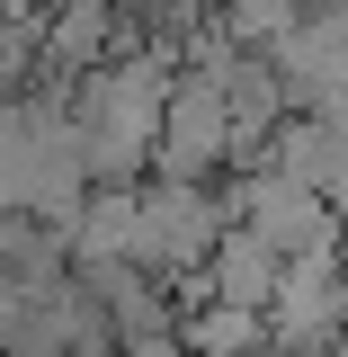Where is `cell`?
<instances>
[{
  "instance_id": "1",
  "label": "cell",
  "mask_w": 348,
  "mask_h": 357,
  "mask_svg": "<svg viewBox=\"0 0 348 357\" xmlns=\"http://www.w3.org/2000/svg\"><path fill=\"white\" fill-rule=\"evenodd\" d=\"M170 54H116L81 81V134H89V170L98 178H143L161 161V116H170Z\"/></svg>"
},
{
  "instance_id": "2",
  "label": "cell",
  "mask_w": 348,
  "mask_h": 357,
  "mask_svg": "<svg viewBox=\"0 0 348 357\" xmlns=\"http://www.w3.org/2000/svg\"><path fill=\"white\" fill-rule=\"evenodd\" d=\"M223 197H232V223L268 232L286 259H331V250H348V215L331 206V188H312V178H295V170H277V161L232 170V178H223Z\"/></svg>"
},
{
  "instance_id": "3",
  "label": "cell",
  "mask_w": 348,
  "mask_h": 357,
  "mask_svg": "<svg viewBox=\"0 0 348 357\" xmlns=\"http://www.w3.org/2000/svg\"><path fill=\"white\" fill-rule=\"evenodd\" d=\"M223 232H232V197L215 178H161V170L143 178V241H134V259L152 277H197Z\"/></svg>"
},
{
  "instance_id": "4",
  "label": "cell",
  "mask_w": 348,
  "mask_h": 357,
  "mask_svg": "<svg viewBox=\"0 0 348 357\" xmlns=\"http://www.w3.org/2000/svg\"><path fill=\"white\" fill-rule=\"evenodd\" d=\"M250 54V45H241ZM232 54V63H241ZM232 63H179L170 81V116H161V178H232V89L223 72Z\"/></svg>"
},
{
  "instance_id": "5",
  "label": "cell",
  "mask_w": 348,
  "mask_h": 357,
  "mask_svg": "<svg viewBox=\"0 0 348 357\" xmlns=\"http://www.w3.org/2000/svg\"><path fill=\"white\" fill-rule=\"evenodd\" d=\"M348 340V250L331 259H286L268 295V357H312Z\"/></svg>"
},
{
  "instance_id": "6",
  "label": "cell",
  "mask_w": 348,
  "mask_h": 357,
  "mask_svg": "<svg viewBox=\"0 0 348 357\" xmlns=\"http://www.w3.org/2000/svg\"><path fill=\"white\" fill-rule=\"evenodd\" d=\"M277 277H286V250L268 241V232H250V223H232L215 241V259L197 268V277H170L179 286V304H250V312H268V295H277Z\"/></svg>"
},
{
  "instance_id": "7",
  "label": "cell",
  "mask_w": 348,
  "mask_h": 357,
  "mask_svg": "<svg viewBox=\"0 0 348 357\" xmlns=\"http://www.w3.org/2000/svg\"><path fill=\"white\" fill-rule=\"evenodd\" d=\"M98 63H116V0H45V63H36V81L81 89Z\"/></svg>"
},
{
  "instance_id": "8",
  "label": "cell",
  "mask_w": 348,
  "mask_h": 357,
  "mask_svg": "<svg viewBox=\"0 0 348 357\" xmlns=\"http://www.w3.org/2000/svg\"><path fill=\"white\" fill-rule=\"evenodd\" d=\"M134 241H143V178H98L81 223H72V268H116L134 259Z\"/></svg>"
},
{
  "instance_id": "9",
  "label": "cell",
  "mask_w": 348,
  "mask_h": 357,
  "mask_svg": "<svg viewBox=\"0 0 348 357\" xmlns=\"http://www.w3.org/2000/svg\"><path fill=\"white\" fill-rule=\"evenodd\" d=\"M188 357H268V312H250V304H188Z\"/></svg>"
},
{
  "instance_id": "10",
  "label": "cell",
  "mask_w": 348,
  "mask_h": 357,
  "mask_svg": "<svg viewBox=\"0 0 348 357\" xmlns=\"http://www.w3.org/2000/svg\"><path fill=\"white\" fill-rule=\"evenodd\" d=\"M215 9H223V27L250 45V54H268L277 36H295V27H304L312 0H215Z\"/></svg>"
},
{
  "instance_id": "11",
  "label": "cell",
  "mask_w": 348,
  "mask_h": 357,
  "mask_svg": "<svg viewBox=\"0 0 348 357\" xmlns=\"http://www.w3.org/2000/svg\"><path fill=\"white\" fill-rule=\"evenodd\" d=\"M312 357H340V349H312Z\"/></svg>"
}]
</instances>
